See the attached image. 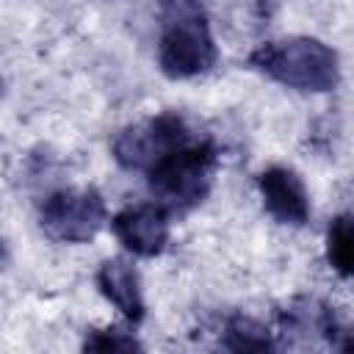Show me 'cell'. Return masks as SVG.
Returning <instances> with one entry per match:
<instances>
[{
    "instance_id": "cell-1",
    "label": "cell",
    "mask_w": 354,
    "mask_h": 354,
    "mask_svg": "<svg viewBox=\"0 0 354 354\" xmlns=\"http://www.w3.org/2000/svg\"><path fill=\"white\" fill-rule=\"evenodd\" d=\"M246 64L268 80L293 91L324 94L335 91L340 83L337 53L315 36H288L263 41L249 53Z\"/></svg>"
},
{
    "instance_id": "cell-2",
    "label": "cell",
    "mask_w": 354,
    "mask_h": 354,
    "mask_svg": "<svg viewBox=\"0 0 354 354\" xmlns=\"http://www.w3.org/2000/svg\"><path fill=\"white\" fill-rule=\"evenodd\" d=\"M218 61L202 0H160L158 66L171 80L205 75Z\"/></svg>"
},
{
    "instance_id": "cell-3",
    "label": "cell",
    "mask_w": 354,
    "mask_h": 354,
    "mask_svg": "<svg viewBox=\"0 0 354 354\" xmlns=\"http://www.w3.org/2000/svg\"><path fill=\"white\" fill-rule=\"evenodd\" d=\"M216 169H218L216 144L210 138H191L183 147L163 155L144 174L158 205H163L169 213H188L207 199Z\"/></svg>"
},
{
    "instance_id": "cell-4",
    "label": "cell",
    "mask_w": 354,
    "mask_h": 354,
    "mask_svg": "<svg viewBox=\"0 0 354 354\" xmlns=\"http://www.w3.org/2000/svg\"><path fill=\"white\" fill-rule=\"evenodd\" d=\"M194 133L177 111H160L141 122L122 127L111 144L113 160L127 171H147L163 155L191 141Z\"/></svg>"
},
{
    "instance_id": "cell-5",
    "label": "cell",
    "mask_w": 354,
    "mask_h": 354,
    "mask_svg": "<svg viewBox=\"0 0 354 354\" xmlns=\"http://www.w3.org/2000/svg\"><path fill=\"white\" fill-rule=\"evenodd\" d=\"M108 221L105 199L97 188H58L39 207V227L58 243H88Z\"/></svg>"
},
{
    "instance_id": "cell-6",
    "label": "cell",
    "mask_w": 354,
    "mask_h": 354,
    "mask_svg": "<svg viewBox=\"0 0 354 354\" xmlns=\"http://www.w3.org/2000/svg\"><path fill=\"white\" fill-rule=\"evenodd\" d=\"M277 324H279V335L285 340V346H296L299 337H321L326 346L340 348V340L351 348V335L348 329L337 321L335 307H329L324 299L318 296H296L290 299L279 313H277Z\"/></svg>"
},
{
    "instance_id": "cell-7",
    "label": "cell",
    "mask_w": 354,
    "mask_h": 354,
    "mask_svg": "<svg viewBox=\"0 0 354 354\" xmlns=\"http://www.w3.org/2000/svg\"><path fill=\"white\" fill-rule=\"evenodd\" d=\"M171 213L158 202H138L122 207L111 218L116 241L136 257H155L166 249L171 232Z\"/></svg>"
},
{
    "instance_id": "cell-8",
    "label": "cell",
    "mask_w": 354,
    "mask_h": 354,
    "mask_svg": "<svg viewBox=\"0 0 354 354\" xmlns=\"http://www.w3.org/2000/svg\"><path fill=\"white\" fill-rule=\"evenodd\" d=\"M257 188L266 210L290 227H304L310 221V194L301 177L290 166H268L257 174Z\"/></svg>"
},
{
    "instance_id": "cell-9",
    "label": "cell",
    "mask_w": 354,
    "mask_h": 354,
    "mask_svg": "<svg viewBox=\"0 0 354 354\" xmlns=\"http://www.w3.org/2000/svg\"><path fill=\"white\" fill-rule=\"evenodd\" d=\"M97 290L124 315L127 324H141L147 315V304L141 296L138 271L124 257H111L97 268Z\"/></svg>"
},
{
    "instance_id": "cell-10",
    "label": "cell",
    "mask_w": 354,
    "mask_h": 354,
    "mask_svg": "<svg viewBox=\"0 0 354 354\" xmlns=\"http://www.w3.org/2000/svg\"><path fill=\"white\" fill-rule=\"evenodd\" d=\"M221 346L230 351H274L277 348L271 332L260 321L241 315V313H235L224 321Z\"/></svg>"
},
{
    "instance_id": "cell-11",
    "label": "cell",
    "mask_w": 354,
    "mask_h": 354,
    "mask_svg": "<svg viewBox=\"0 0 354 354\" xmlns=\"http://www.w3.org/2000/svg\"><path fill=\"white\" fill-rule=\"evenodd\" d=\"M326 260L337 271V277L348 279L354 268V221L348 213L332 218L326 230Z\"/></svg>"
},
{
    "instance_id": "cell-12",
    "label": "cell",
    "mask_w": 354,
    "mask_h": 354,
    "mask_svg": "<svg viewBox=\"0 0 354 354\" xmlns=\"http://www.w3.org/2000/svg\"><path fill=\"white\" fill-rule=\"evenodd\" d=\"M144 346L133 337V332H124L119 326H102L88 329L83 337V351H141Z\"/></svg>"
},
{
    "instance_id": "cell-13",
    "label": "cell",
    "mask_w": 354,
    "mask_h": 354,
    "mask_svg": "<svg viewBox=\"0 0 354 354\" xmlns=\"http://www.w3.org/2000/svg\"><path fill=\"white\" fill-rule=\"evenodd\" d=\"M8 266V246H6V241L0 238V268H6Z\"/></svg>"
},
{
    "instance_id": "cell-14",
    "label": "cell",
    "mask_w": 354,
    "mask_h": 354,
    "mask_svg": "<svg viewBox=\"0 0 354 354\" xmlns=\"http://www.w3.org/2000/svg\"><path fill=\"white\" fill-rule=\"evenodd\" d=\"M0 94H3V77H0Z\"/></svg>"
}]
</instances>
